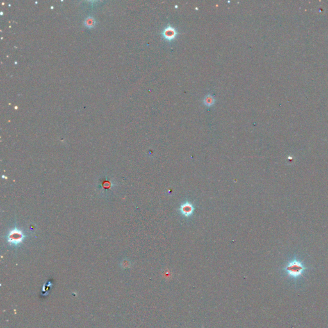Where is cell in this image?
<instances>
[{"mask_svg":"<svg viewBox=\"0 0 328 328\" xmlns=\"http://www.w3.org/2000/svg\"><path fill=\"white\" fill-rule=\"evenodd\" d=\"M180 211L183 216L188 217L193 214V211H194V207L191 203L185 202L180 206Z\"/></svg>","mask_w":328,"mask_h":328,"instance_id":"2","label":"cell"},{"mask_svg":"<svg viewBox=\"0 0 328 328\" xmlns=\"http://www.w3.org/2000/svg\"><path fill=\"white\" fill-rule=\"evenodd\" d=\"M204 103L208 106H210L214 104L215 103V99L211 95H208L206 97L204 98L203 100Z\"/></svg>","mask_w":328,"mask_h":328,"instance_id":"4","label":"cell"},{"mask_svg":"<svg viewBox=\"0 0 328 328\" xmlns=\"http://www.w3.org/2000/svg\"><path fill=\"white\" fill-rule=\"evenodd\" d=\"M164 37L168 41H171L175 39L177 35L176 30L172 26H168L165 28L162 33Z\"/></svg>","mask_w":328,"mask_h":328,"instance_id":"3","label":"cell"},{"mask_svg":"<svg viewBox=\"0 0 328 328\" xmlns=\"http://www.w3.org/2000/svg\"><path fill=\"white\" fill-rule=\"evenodd\" d=\"M306 267L303 264V263L297 259H294L290 261L287 266L284 268V271H285L288 275L290 276L291 278H297L301 276L303 272L306 270Z\"/></svg>","mask_w":328,"mask_h":328,"instance_id":"1","label":"cell"},{"mask_svg":"<svg viewBox=\"0 0 328 328\" xmlns=\"http://www.w3.org/2000/svg\"><path fill=\"white\" fill-rule=\"evenodd\" d=\"M10 239H12V240L16 239V240H20V239H21V234H20V233H15V235L13 234Z\"/></svg>","mask_w":328,"mask_h":328,"instance_id":"5","label":"cell"}]
</instances>
